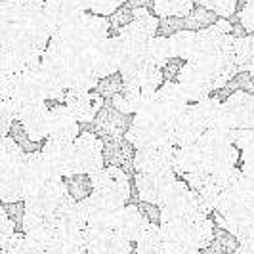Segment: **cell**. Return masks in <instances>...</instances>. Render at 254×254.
<instances>
[{
  "instance_id": "obj_1",
  "label": "cell",
  "mask_w": 254,
  "mask_h": 254,
  "mask_svg": "<svg viewBox=\"0 0 254 254\" xmlns=\"http://www.w3.org/2000/svg\"><path fill=\"white\" fill-rule=\"evenodd\" d=\"M161 229L165 233L168 249L206 251L216 237V224L204 214H191L184 220L163 222Z\"/></svg>"
},
{
  "instance_id": "obj_2",
  "label": "cell",
  "mask_w": 254,
  "mask_h": 254,
  "mask_svg": "<svg viewBox=\"0 0 254 254\" xmlns=\"http://www.w3.org/2000/svg\"><path fill=\"white\" fill-rule=\"evenodd\" d=\"M235 130H206L203 138L199 140L204 151L206 170L220 172L226 168H233L239 159V149L233 143Z\"/></svg>"
},
{
  "instance_id": "obj_3",
  "label": "cell",
  "mask_w": 254,
  "mask_h": 254,
  "mask_svg": "<svg viewBox=\"0 0 254 254\" xmlns=\"http://www.w3.org/2000/svg\"><path fill=\"white\" fill-rule=\"evenodd\" d=\"M125 138L136 149L153 147V145H176L174 127L159 117H149V115H134Z\"/></svg>"
},
{
  "instance_id": "obj_4",
  "label": "cell",
  "mask_w": 254,
  "mask_h": 254,
  "mask_svg": "<svg viewBox=\"0 0 254 254\" xmlns=\"http://www.w3.org/2000/svg\"><path fill=\"white\" fill-rule=\"evenodd\" d=\"M178 84L191 103H197L208 98L212 92H218L216 80L212 73L201 62H186L178 75Z\"/></svg>"
},
{
  "instance_id": "obj_5",
  "label": "cell",
  "mask_w": 254,
  "mask_h": 254,
  "mask_svg": "<svg viewBox=\"0 0 254 254\" xmlns=\"http://www.w3.org/2000/svg\"><path fill=\"white\" fill-rule=\"evenodd\" d=\"M67 195H69V190H67L65 178L50 180L48 184H44L42 188L35 190L27 197L25 210L27 212L40 214V216L54 218L56 210L60 208V204L64 203Z\"/></svg>"
},
{
  "instance_id": "obj_6",
  "label": "cell",
  "mask_w": 254,
  "mask_h": 254,
  "mask_svg": "<svg viewBox=\"0 0 254 254\" xmlns=\"http://www.w3.org/2000/svg\"><path fill=\"white\" fill-rule=\"evenodd\" d=\"M94 193L105 195L109 199H113L117 203L127 204L130 199V180L128 172L119 168V166H103L102 170H98L96 174L90 176Z\"/></svg>"
},
{
  "instance_id": "obj_7",
  "label": "cell",
  "mask_w": 254,
  "mask_h": 254,
  "mask_svg": "<svg viewBox=\"0 0 254 254\" xmlns=\"http://www.w3.org/2000/svg\"><path fill=\"white\" fill-rule=\"evenodd\" d=\"M125 206L127 204L117 203L100 193H92L84 201H80V208L88 222V228H115V222Z\"/></svg>"
},
{
  "instance_id": "obj_8",
  "label": "cell",
  "mask_w": 254,
  "mask_h": 254,
  "mask_svg": "<svg viewBox=\"0 0 254 254\" xmlns=\"http://www.w3.org/2000/svg\"><path fill=\"white\" fill-rule=\"evenodd\" d=\"M86 56H88V62L92 64L100 80L109 75H115V73H121L123 48H121L119 37H109L98 42L92 50L86 52Z\"/></svg>"
},
{
  "instance_id": "obj_9",
  "label": "cell",
  "mask_w": 254,
  "mask_h": 254,
  "mask_svg": "<svg viewBox=\"0 0 254 254\" xmlns=\"http://www.w3.org/2000/svg\"><path fill=\"white\" fill-rule=\"evenodd\" d=\"M121 76L127 88L138 90H159L165 82V73L157 65L149 64L145 58L128 62L121 67Z\"/></svg>"
},
{
  "instance_id": "obj_10",
  "label": "cell",
  "mask_w": 254,
  "mask_h": 254,
  "mask_svg": "<svg viewBox=\"0 0 254 254\" xmlns=\"http://www.w3.org/2000/svg\"><path fill=\"white\" fill-rule=\"evenodd\" d=\"M176 145H153L136 149L134 170L136 174H161L174 170Z\"/></svg>"
},
{
  "instance_id": "obj_11",
  "label": "cell",
  "mask_w": 254,
  "mask_h": 254,
  "mask_svg": "<svg viewBox=\"0 0 254 254\" xmlns=\"http://www.w3.org/2000/svg\"><path fill=\"white\" fill-rule=\"evenodd\" d=\"M105 141L100 140L94 132H82L75 141L76 163H78V174H96L105 166Z\"/></svg>"
},
{
  "instance_id": "obj_12",
  "label": "cell",
  "mask_w": 254,
  "mask_h": 254,
  "mask_svg": "<svg viewBox=\"0 0 254 254\" xmlns=\"http://www.w3.org/2000/svg\"><path fill=\"white\" fill-rule=\"evenodd\" d=\"M40 151L44 155V161L48 163L50 170L58 178H71L78 174L75 143L48 140Z\"/></svg>"
},
{
  "instance_id": "obj_13",
  "label": "cell",
  "mask_w": 254,
  "mask_h": 254,
  "mask_svg": "<svg viewBox=\"0 0 254 254\" xmlns=\"http://www.w3.org/2000/svg\"><path fill=\"white\" fill-rule=\"evenodd\" d=\"M134 10V21L127 25L119 37L128 44H138L145 46L151 38L157 37L159 25H161V17L153 15L151 10L147 8H132Z\"/></svg>"
},
{
  "instance_id": "obj_14",
  "label": "cell",
  "mask_w": 254,
  "mask_h": 254,
  "mask_svg": "<svg viewBox=\"0 0 254 254\" xmlns=\"http://www.w3.org/2000/svg\"><path fill=\"white\" fill-rule=\"evenodd\" d=\"M86 251L88 254H132V243L115 228H88Z\"/></svg>"
},
{
  "instance_id": "obj_15",
  "label": "cell",
  "mask_w": 254,
  "mask_h": 254,
  "mask_svg": "<svg viewBox=\"0 0 254 254\" xmlns=\"http://www.w3.org/2000/svg\"><path fill=\"white\" fill-rule=\"evenodd\" d=\"M50 111L52 107H46V102L29 103L21 107L17 123H21L27 136L35 143L50 138Z\"/></svg>"
},
{
  "instance_id": "obj_16",
  "label": "cell",
  "mask_w": 254,
  "mask_h": 254,
  "mask_svg": "<svg viewBox=\"0 0 254 254\" xmlns=\"http://www.w3.org/2000/svg\"><path fill=\"white\" fill-rule=\"evenodd\" d=\"M103 96L92 90H67L64 103L78 119V123H94L103 109Z\"/></svg>"
},
{
  "instance_id": "obj_17",
  "label": "cell",
  "mask_w": 254,
  "mask_h": 254,
  "mask_svg": "<svg viewBox=\"0 0 254 254\" xmlns=\"http://www.w3.org/2000/svg\"><path fill=\"white\" fill-rule=\"evenodd\" d=\"M130 115H125L117 111L113 105H103V109L98 113L96 121L92 123V132L103 136L107 140H123L127 136L128 128L132 125V121L128 119Z\"/></svg>"
},
{
  "instance_id": "obj_18",
  "label": "cell",
  "mask_w": 254,
  "mask_h": 254,
  "mask_svg": "<svg viewBox=\"0 0 254 254\" xmlns=\"http://www.w3.org/2000/svg\"><path fill=\"white\" fill-rule=\"evenodd\" d=\"M80 136V123L75 115L69 111L67 105H54L50 111V138L56 141H69L75 143Z\"/></svg>"
},
{
  "instance_id": "obj_19",
  "label": "cell",
  "mask_w": 254,
  "mask_h": 254,
  "mask_svg": "<svg viewBox=\"0 0 254 254\" xmlns=\"http://www.w3.org/2000/svg\"><path fill=\"white\" fill-rule=\"evenodd\" d=\"M176 172H161V174H136V191L143 203L159 204L172 182H176Z\"/></svg>"
},
{
  "instance_id": "obj_20",
  "label": "cell",
  "mask_w": 254,
  "mask_h": 254,
  "mask_svg": "<svg viewBox=\"0 0 254 254\" xmlns=\"http://www.w3.org/2000/svg\"><path fill=\"white\" fill-rule=\"evenodd\" d=\"M21 174H23V184H25L27 197L35 190L42 188L44 184H48L50 180H56L58 176L50 170L48 163L44 161L42 151L27 153L23 166H21Z\"/></svg>"
},
{
  "instance_id": "obj_21",
  "label": "cell",
  "mask_w": 254,
  "mask_h": 254,
  "mask_svg": "<svg viewBox=\"0 0 254 254\" xmlns=\"http://www.w3.org/2000/svg\"><path fill=\"white\" fill-rule=\"evenodd\" d=\"M151 222L145 218L138 204H127L115 222V229L119 235H123L127 241L136 243L141 237V233Z\"/></svg>"
},
{
  "instance_id": "obj_22",
  "label": "cell",
  "mask_w": 254,
  "mask_h": 254,
  "mask_svg": "<svg viewBox=\"0 0 254 254\" xmlns=\"http://www.w3.org/2000/svg\"><path fill=\"white\" fill-rule=\"evenodd\" d=\"M204 132H206V128H204L203 121L197 117V113L190 105L188 111L182 115L174 125V143H176V147L199 143Z\"/></svg>"
},
{
  "instance_id": "obj_23",
  "label": "cell",
  "mask_w": 254,
  "mask_h": 254,
  "mask_svg": "<svg viewBox=\"0 0 254 254\" xmlns=\"http://www.w3.org/2000/svg\"><path fill=\"white\" fill-rule=\"evenodd\" d=\"M224 105L237 128L254 127V94L237 90L229 98H226Z\"/></svg>"
},
{
  "instance_id": "obj_24",
  "label": "cell",
  "mask_w": 254,
  "mask_h": 254,
  "mask_svg": "<svg viewBox=\"0 0 254 254\" xmlns=\"http://www.w3.org/2000/svg\"><path fill=\"white\" fill-rule=\"evenodd\" d=\"M203 168H206V163H204V151L201 143L176 147V157H174V172L176 174L186 178Z\"/></svg>"
},
{
  "instance_id": "obj_25",
  "label": "cell",
  "mask_w": 254,
  "mask_h": 254,
  "mask_svg": "<svg viewBox=\"0 0 254 254\" xmlns=\"http://www.w3.org/2000/svg\"><path fill=\"white\" fill-rule=\"evenodd\" d=\"M136 147L127 140H107L105 141V165L107 166H119L123 170H134V157H136Z\"/></svg>"
},
{
  "instance_id": "obj_26",
  "label": "cell",
  "mask_w": 254,
  "mask_h": 254,
  "mask_svg": "<svg viewBox=\"0 0 254 254\" xmlns=\"http://www.w3.org/2000/svg\"><path fill=\"white\" fill-rule=\"evenodd\" d=\"M172 42V52L174 58H178L182 62H193L199 58L201 52V44H199V33L197 31H178L176 35L170 37Z\"/></svg>"
},
{
  "instance_id": "obj_27",
  "label": "cell",
  "mask_w": 254,
  "mask_h": 254,
  "mask_svg": "<svg viewBox=\"0 0 254 254\" xmlns=\"http://www.w3.org/2000/svg\"><path fill=\"white\" fill-rule=\"evenodd\" d=\"M168 243L161 224H149L141 237L136 241V254H166Z\"/></svg>"
},
{
  "instance_id": "obj_28",
  "label": "cell",
  "mask_w": 254,
  "mask_h": 254,
  "mask_svg": "<svg viewBox=\"0 0 254 254\" xmlns=\"http://www.w3.org/2000/svg\"><path fill=\"white\" fill-rule=\"evenodd\" d=\"M145 60L149 64L157 65L159 69H165L170 60H174V52H172V42L168 37L157 35L145 44Z\"/></svg>"
},
{
  "instance_id": "obj_29",
  "label": "cell",
  "mask_w": 254,
  "mask_h": 254,
  "mask_svg": "<svg viewBox=\"0 0 254 254\" xmlns=\"http://www.w3.org/2000/svg\"><path fill=\"white\" fill-rule=\"evenodd\" d=\"M193 0H153V12L157 17H188L195 6Z\"/></svg>"
},
{
  "instance_id": "obj_30",
  "label": "cell",
  "mask_w": 254,
  "mask_h": 254,
  "mask_svg": "<svg viewBox=\"0 0 254 254\" xmlns=\"http://www.w3.org/2000/svg\"><path fill=\"white\" fill-rule=\"evenodd\" d=\"M233 60L241 71H251L254 65V33L235 37L233 42Z\"/></svg>"
},
{
  "instance_id": "obj_31",
  "label": "cell",
  "mask_w": 254,
  "mask_h": 254,
  "mask_svg": "<svg viewBox=\"0 0 254 254\" xmlns=\"http://www.w3.org/2000/svg\"><path fill=\"white\" fill-rule=\"evenodd\" d=\"M218 19H220L218 13H214L208 8H203V6H197L188 17L182 19V27L188 31H203V29L214 25Z\"/></svg>"
},
{
  "instance_id": "obj_32",
  "label": "cell",
  "mask_w": 254,
  "mask_h": 254,
  "mask_svg": "<svg viewBox=\"0 0 254 254\" xmlns=\"http://www.w3.org/2000/svg\"><path fill=\"white\" fill-rule=\"evenodd\" d=\"M241 243L235 235H231L228 229H216V237L212 245L206 249V254H233L239 249Z\"/></svg>"
},
{
  "instance_id": "obj_33",
  "label": "cell",
  "mask_w": 254,
  "mask_h": 254,
  "mask_svg": "<svg viewBox=\"0 0 254 254\" xmlns=\"http://www.w3.org/2000/svg\"><path fill=\"white\" fill-rule=\"evenodd\" d=\"M67 180V190L69 195L75 197L76 201H84L86 197H90L94 193V186H92V178L88 174H75Z\"/></svg>"
},
{
  "instance_id": "obj_34",
  "label": "cell",
  "mask_w": 254,
  "mask_h": 254,
  "mask_svg": "<svg viewBox=\"0 0 254 254\" xmlns=\"http://www.w3.org/2000/svg\"><path fill=\"white\" fill-rule=\"evenodd\" d=\"M125 90V80H123V76L121 73H115V75H109L102 78L100 80V84H98V88L96 92L103 96V98H107V100H113L117 94H121Z\"/></svg>"
},
{
  "instance_id": "obj_35",
  "label": "cell",
  "mask_w": 254,
  "mask_h": 254,
  "mask_svg": "<svg viewBox=\"0 0 254 254\" xmlns=\"http://www.w3.org/2000/svg\"><path fill=\"white\" fill-rule=\"evenodd\" d=\"M197 6L208 8L214 13H218V17H226L228 19L231 13L237 12V4L239 0H193Z\"/></svg>"
},
{
  "instance_id": "obj_36",
  "label": "cell",
  "mask_w": 254,
  "mask_h": 254,
  "mask_svg": "<svg viewBox=\"0 0 254 254\" xmlns=\"http://www.w3.org/2000/svg\"><path fill=\"white\" fill-rule=\"evenodd\" d=\"M109 21H111V31L115 33V37H119L121 31L134 21V10H132V6H130V4H125L123 8H119V10L109 17Z\"/></svg>"
},
{
  "instance_id": "obj_37",
  "label": "cell",
  "mask_w": 254,
  "mask_h": 254,
  "mask_svg": "<svg viewBox=\"0 0 254 254\" xmlns=\"http://www.w3.org/2000/svg\"><path fill=\"white\" fill-rule=\"evenodd\" d=\"M226 92H228V98L237 92V90H243V92H249V94H254V75L249 73V71H241L233 76V80L226 86Z\"/></svg>"
},
{
  "instance_id": "obj_38",
  "label": "cell",
  "mask_w": 254,
  "mask_h": 254,
  "mask_svg": "<svg viewBox=\"0 0 254 254\" xmlns=\"http://www.w3.org/2000/svg\"><path fill=\"white\" fill-rule=\"evenodd\" d=\"M233 143L243 153L254 151V127L235 128V132H233Z\"/></svg>"
},
{
  "instance_id": "obj_39",
  "label": "cell",
  "mask_w": 254,
  "mask_h": 254,
  "mask_svg": "<svg viewBox=\"0 0 254 254\" xmlns=\"http://www.w3.org/2000/svg\"><path fill=\"white\" fill-rule=\"evenodd\" d=\"M125 6V0H94L90 4V13L103 15V17H111L119 8Z\"/></svg>"
},
{
  "instance_id": "obj_40",
  "label": "cell",
  "mask_w": 254,
  "mask_h": 254,
  "mask_svg": "<svg viewBox=\"0 0 254 254\" xmlns=\"http://www.w3.org/2000/svg\"><path fill=\"white\" fill-rule=\"evenodd\" d=\"M15 235H17V231H15V222H13L12 218L8 216V212L2 208V210H0V247L8 245Z\"/></svg>"
},
{
  "instance_id": "obj_41",
  "label": "cell",
  "mask_w": 254,
  "mask_h": 254,
  "mask_svg": "<svg viewBox=\"0 0 254 254\" xmlns=\"http://www.w3.org/2000/svg\"><path fill=\"white\" fill-rule=\"evenodd\" d=\"M239 21H241L243 29L254 33V0H247L243 10H239Z\"/></svg>"
},
{
  "instance_id": "obj_42",
  "label": "cell",
  "mask_w": 254,
  "mask_h": 254,
  "mask_svg": "<svg viewBox=\"0 0 254 254\" xmlns=\"http://www.w3.org/2000/svg\"><path fill=\"white\" fill-rule=\"evenodd\" d=\"M241 170L249 176V178H254V151L243 153V168Z\"/></svg>"
},
{
  "instance_id": "obj_43",
  "label": "cell",
  "mask_w": 254,
  "mask_h": 254,
  "mask_svg": "<svg viewBox=\"0 0 254 254\" xmlns=\"http://www.w3.org/2000/svg\"><path fill=\"white\" fill-rule=\"evenodd\" d=\"M233 254H254V243H245V245H239V249Z\"/></svg>"
},
{
  "instance_id": "obj_44",
  "label": "cell",
  "mask_w": 254,
  "mask_h": 254,
  "mask_svg": "<svg viewBox=\"0 0 254 254\" xmlns=\"http://www.w3.org/2000/svg\"><path fill=\"white\" fill-rule=\"evenodd\" d=\"M249 73H253V75H254V65H253V69H251V71H249Z\"/></svg>"
}]
</instances>
